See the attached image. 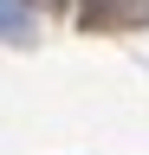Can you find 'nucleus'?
I'll return each instance as SVG.
<instances>
[{"label":"nucleus","mask_w":149,"mask_h":155,"mask_svg":"<svg viewBox=\"0 0 149 155\" xmlns=\"http://www.w3.org/2000/svg\"><path fill=\"white\" fill-rule=\"evenodd\" d=\"M78 19L91 32H110V26H130V19H143V0H84Z\"/></svg>","instance_id":"obj_1"},{"label":"nucleus","mask_w":149,"mask_h":155,"mask_svg":"<svg viewBox=\"0 0 149 155\" xmlns=\"http://www.w3.org/2000/svg\"><path fill=\"white\" fill-rule=\"evenodd\" d=\"M0 39H26V0H0Z\"/></svg>","instance_id":"obj_2"},{"label":"nucleus","mask_w":149,"mask_h":155,"mask_svg":"<svg viewBox=\"0 0 149 155\" xmlns=\"http://www.w3.org/2000/svg\"><path fill=\"white\" fill-rule=\"evenodd\" d=\"M26 7H39V13H65L71 0H26Z\"/></svg>","instance_id":"obj_3"}]
</instances>
